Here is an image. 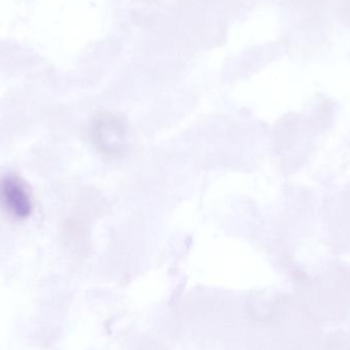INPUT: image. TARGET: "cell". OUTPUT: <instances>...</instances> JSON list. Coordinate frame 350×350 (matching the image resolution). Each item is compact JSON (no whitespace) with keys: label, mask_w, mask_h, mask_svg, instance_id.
I'll use <instances>...</instances> for the list:
<instances>
[{"label":"cell","mask_w":350,"mask_h":350,"mask_svg":"<svg viewBox=\"0 0 350 350\" xmlns=\"http://www.w3.org/2000/svg\"><path fill=\"white\" fill-rule=\"evenodd\" d=\"M0 208L14 219H25L32 213L30 193L20 177L6 175L0 178Z\"/></svg>","instance_id":"obj_2"},{"label":"cell","mask_w":350,"mask_h":350,"mask_svg":"<svg viewBox=\"0 0 350 350\" xmlns=\"http://www.w3.org/2000/svg\"><path fill=\"white\" fill-rule=\"evenodd\" d=\"M126 125L119 117L112 114H100L92 125V141L98 149L109 156H120L124 153Z\"/></svg>","instance_id":"obj_1"}]
</instances>
